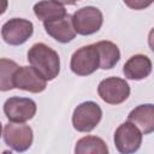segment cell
Masks as SVG:
<instances>
[{
	"instance_id": "18",
	"label": "cell",
	"mask_w": 154,
	"mask_h": 154,
	"mask_svg": "<svg viewBox=\"0 0 154 154\" xmlns=\"http://www.w3.org/2000/svg\"><path fill=\"white\" fill-rule=\"evenodd\" d=\"M124 4L132 10H144L153 4V0H123Z\"/></svg>"
},
{
	"instance_id": "19",
	"label": "cell",
	"mask_w": 154,
	"mask_h": 154,
	"mask_svg": "<svg viewBox=\"0 0 154 154\" xmlns=\"http://www.w3.org/2000/svg\"><path fill=\"white\" fill-rule=\"evenodd\" d=\"M7 6H8V0H0V16L6 12Z\"/></svg>"
},
{
	"instance_id": "14",
	"label": "cell",
	"mask_w": 154,
	"mask_h": 154,
	"mask_svg": "<svg viewBox=\"0 0 154 154\" xmlns=\"http://www.w3.org/2000/svg\"><path fill=\"white\" fill-rule=\"evenodd\" d=\"M34 13L43 23L63 18L64 16L67 14L64 5L54 0H42L36 2L34 5Z\"/></svg>"
},
{
	"instance_id": "15",
	"label": "cell",
	"mask_w": 154,
	"mask_h": 154,
	"mask_svg": "<svg viewBox=\"0 0 154 154\" xmlns=\"http://www.w3.org/2000/svg\"><path fill=\"white\" fill-rule=\"evenodd\" d=\"M94 45L99 53L100 69L108 70L114 67L118 64L120 59V51L116 43L111 41H99Z\"/></svg>"
},
{
	"instance_id": "3",
	"label": "cell",
	"mask_w": 154,
	"mask_h": 154,
	"mask_svg": "<svg viewBox=\"0 0 154 154\" xmlns=\"http://www.w3.org/2000/svg\"><path fill=\"white\" fill-rule=\"evenodd\" d=\"M70 67L77 76H89L100 67V58L95 45H87L78 48L71 57Z\"/></svg>"
},
{
	"instance_id": "11",
	"label": "cell",
	"mask_w": 154,
	"mask_h": 154,
	"mask_svg": "<svg viewBox=\"0 0 154 154\" xmlns=\"http://www.w3.org/2000/svg\"><path fill=\"white\" fill-rule=\"evenodd\" d=\"M43 26L46 32L60 43H67L76 36V31L72 24V16L70 14H66L59 19L45 22Z\"/></svg>"
},
{
	"instance_id": "21",
	"label": "cell",
	"mask_w": 154,
	"mask_h": 154,
	"mask_svg": "<svg viewBox=\"0 0 154 154\" xmlns=\"http://www.w3.org/2000/svg\"><path fill=\"white\" fill-rule=\"evenodd\" d=\"M1 132H2V125H1V123H0V137H1Z\"/></svg>"
},
{
	"instance_id": "20",
	"label": "cell",
	"mask_w": 154,
	"mask_h": 154,
	"mask_svg": "<svg viewBox=\"0 0 154 154\" xmlns=\"http://www.w3.org/2000/svg\"><path fill=\"white\" fill-rule=\"evenodd\" d=\"M54 1H57V2H59L61 5H73L70 0H54Z\"/></svg>"
},
{
	"instance_id": "17",
	"label": "cell",
	"mask_w": 154,
	"mask_h": 154,
	"mask_svg": "<svg viewBox=\"0 0 154 154\" xmlns=\"http://www.w3.org/2000/svg\"><path fill=\"white\" fill-rule=\"evenodd\" d=\"M18 67L16 61L0 58V91H8L14 88L13 75Z\"/></svg>"
},
{
	"instance_id": "9",
	"label": "cell",
	"mask_w": 154,
	"mask_h": 154,
	"mask_svg": "<svg viewBox=\"0 0 154 154\" xmlns=\"http://www.w3.org/2000/svg\"><path fill=\"white\" fill-rule=\"evenodd\" d=\"M34 32V25L24 18H12L1 28V36L7 45L19 46L25 43Z\"/></svg>"
},
{
	"instance_id": "13",
	"label": "cell",
	"mask_w": 154,
	"mask_h": 154,
	"mask_svg": "<svg viewBox=\"0 0 154 154\" xmlns=\"http://www.w3.org/2000/svg\"><path fill=\"white\" fill-rule=\"evenodd\" d=\"M128 120L134 123L142 134H152L154 131V106L152 103H144L135 107L129 113Z\"/></svg>"
},
{
	"instance_id": "6",
	"label": "cell",
	"mask_w": 154,
	"mask_h": 154,
	"mask_svg": "<svg viewBox=\"0 0 154 154\" xmlns=\"http://www.w3.org/2000/svg\"><path fill=\"white\" fill-rule=\"evenodd\" d=\"M97 94L109 105H119L124 102L130 95V87L128 82L119 77H108L102 79L97 87Z\"/></svg>"
},
{
	"instance_id": "2",
	"label": "cell",
	"mask_w": 154,
	"mask_h": 154,
	"mask_svg": "<svg viewBox=\"0 0 154 154\" xmlns=\"http://www.w3.org/2000/svg\"><path fill=\"white\" fill-rule=\"evenodd\" d=\"M102 118L101 107L94 101L79 103L72 114V125L79 132H90Z\"/></svg>"
},
{
	"instance_id": "5",
	"label": "cell",
	"mask_w": 154,
	"mask_h": 154,
	"mask_svg": "<svg viewBox=\"0 0 154 154\" xmlns=\"http://www.w3.org/2000/svg\"><path fill=\"white\" fill-rule=\"evenodd\" d=\"M4 141L14 152H25L32 144V129L23 123H7L4 126Z\"/></svg>"
},
{
	"instance_id": "1",
	"label": "cell",
	"mask_w": 154,
	"mask_h": 154,
	"mask_svg": "<svg viewBox=\"0 0 154 154\" xmlns=\"http://www.w3.org/2000/svg\"><path fill=\"white\" fill-rule=\"evenodd\" d=\"M28 61L46 81H53L60 72L59 54L42 42L30 47L28 51Z\"/></svg>"
},
{
	"instance_id": "7",
	"label": "cell",
	"mask_w": 154,
	"mask_h": 154,
	"mask_svg": "<svg viewBox=\"0 0 154 154\" xmlns=\"http://www.w3.org/2000/svg\"><path fill=\"white\" fill-rule=\"evenodd\" d=\"M142 132L131 122L120 124L114 132V144L118 152L123 154H130L138 150L142 143Z\"/></svg>"
},
{
	"instance_id": "8",
	"label": "cell",
	"mask_w": 154,
	"mask_h": 154,
	"mask_svg": "<svg viewBox=\"0 0 154 154\" xmlns=\"http://www.w3.org/2000/svg\"><path fill=\"white\" fill-rule=\"evenodd\" d=\"M36 102L29 97L12 96L4 103V113L10 122L24 123L36 114Z\"/></svg>"
},
{
	"instance_id": "4",
	"label": "cell",
	"mask_w": 154,
	"mask_h": 154,
	"mask_svg": "<svg viewBox=\"0 0 154 154\" xmlns=\"http://www.w3.org/2000/svg\"><path fill=\"white\" fill-rule=\"evenodd\" d=\"M103 23L102 12L94 6H85L77 10L72 16V24L76 34L87 36L100 30Z\"/></svg>"
},
{
	"instance_id": "22",
	"label": "cell",
	"mask_w": 154,
	"mask_h": 154,
	"mask_svg": "<svg viewBox=\"0 0 154 154\" xmlns=\"http://www.w3.org/2000/svg\"><path fill=\"white\" fill-rule=\"evenodd\" d=\"M70 1H71V2L75 5V4H76V1H78V0H70Z\"/></svg>"
},
{
	"instance_id": "12",
	"label": "cell",
	"mask_w": 154,
	"mask_h": 154,
	"mask_svg": "<svg viewBox=\"0 0 154 154\" xmlns=\"http://www.w3.org/2000/svg\"><path fill=\"white\" fill-rule=\"evenodd\" d=\"M152 72V60L144 54H135L124 64L123 73L129 79L140 81Z\"/></svg>"
},
{
	"instance_id": "10",
	"label": "cell",
	"mask_w": 154,
	"mask_h": 154,
	"mask_svg": "<svg viewBox=\"0 0 154 154\" xmlns=\"http://www.w3.org/2000/svg\"><path fill=\"white\" fill-rule=\"evenodd\" d=\"M13 85L29 93H42L47 87V81L32 67L19 66L13 75Z\"/></svg>"
},
{
	"instance_id": "16",
	"label": "cell",
	"mask_w": 154,
	"mask_h": 154,
	"mask_svg": "<svg viewBox=\"0 0 154 154\" xmlns=\"http://www.w3.org/2000/svg\"><path fill=\"white\" fill-rule=\"evenodd\" d=\"M76 154H107L108 147L106 142L96 136H84L79 138L75 147Z\"/></svg>"
}]
</instances>
